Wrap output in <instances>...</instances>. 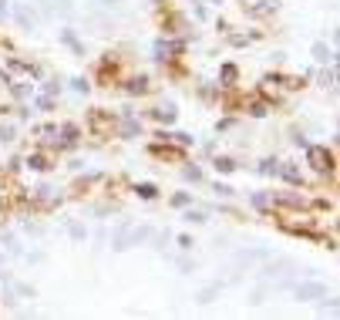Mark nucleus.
Returning <instances> with one entry per match:
<instances>
[{
  "mask_svg": "<svg viewBox=\"0 0 340 320\" xmlns=\"http://www.w3.org/2000/svg\"><path fill=\"white\" fill-rule=\"evenodd\" d=\"M216 169H219V172H232L236 165H232V159H219V162H216Z\"/></svg>",
  "mask_w": 340,
  "mask_h": 320,
  "instance_id": "7ed1b4c3",
  "label": "nucleus"
},
{
  "mask_svg": "<svg viewBox=\"0 0 340 320\" xmlns=\"http://www.w3.org/2000/svg\"><path fill=\"white\" fill-rule=\"evenodd\" d=\"M317 293H323L320 286H300V297H317Z\"/></svg>",
  "mask_w": 340,
  "mask_h": 320,
  "instance_id": "20e7f679",
  "label": "nucleus"
},
{
  "mask_svg": "<svg viewBox=\"0 0 340 320\" xmlns=\"http://www.w3.org/2000/svg\"><path fill=\"white\" fill-rule=\"evenodd\" d=\"M313 54H317V61H330V51H327V47H323V44H317V47H313Z\"/></svg>",
  "mask_w": 340,
  "mask_h": 320,
  "instance_id": "f03ea898",
  "label": "nucleus"
},
{
  "mask_svg": "<svg viewBox=\"0 0 340 320\" xmlns=\"http://www.w3.org/2000/svg\"><path fill=\"white\" fill-rule=\"evenodd\" d=\"M283 175H286V179H290V182H300V172L293 169V165H290V169H286V172H283Z\"/></svg>",
  "mask_w": 340,
  "mask_h": 320,
  "instance_id": "423d86ee",
  "label": "nucleus"
},
{
  "mask_svg": "<svg viewBox=\"0 0 340 320\" xmlns=\"http://www.w3.org/2000/svg\"><path fill=\"white\" fill-rule=\"evenodd\" d=\"M310 162H313L317 169H330V155L323 149H310Z\"/></svg>",
  "mask_w": 340,
  "mask_h": 320,
  "instance_id": "f257e3e1",
  "label": "nucleus"
},
{
  "mask_svg": "<svg viewBox=\"0 0 340 320\" xmlns=\"http://www.w3.org/2000/svg\"><path fill=\"white\" fill-rule=\"evenodd\" d=\"M3 10H7V0H0V17H3Z\"/></svg>",
  "mask_w": 340,
  "mask_h": 320,
  "instance_id": "0eeeda50",
  "label": "nucleus"
},
{
  "mask_svg": "<svg viewBox=\"0 0 340 320\" xmlns=\"http://www.w3.org/2000/svg\"><path fill=\"white\" fill-rule=\"evenodd\" d=\"M138 192H142L145 199H151V196H155V186H149V182H145V186H138Z\"/></svg>",
  "mask_w": 340,
  "mask_h": 320,
  "instance_id": "39448f33",
  "label": "nucleus"
}]
</instances>
